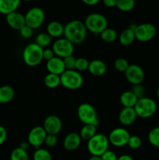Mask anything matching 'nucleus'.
<instances>
[{"label": "nucleus", "instance_id": "de8ad7c7", "mask_svg": "<svg viewBox=\"0 0 159 160\" xmlns=\"http://www.w3.org/2000/svg\"><path fill=\"white\" fill-rule=\"evenodd\" d=\"M88 160H101V157H99V156H92L91 157L89 158Z\"/></svg>", "mask_w": 159, "mask_h": 160}, {"label": "nucleus", "instance_id": "1a4fd4ad", "mask_svg": "<svg viewBox=\"0 0 159 160\" xmlns=\"http://www.w3.org/2000/svg\"><path fill=\"white\" fill-rule=\"evenodd\" d=\"M51 49L54 52L55 56L63 59L73 56L74 52V45L65 38H60L53 43Z\"/></svg>", "mask_w": 159, "mask_h": 160}, {"label": "nucleus", "instance_id": "ea45409f", "mask_svg": "<svg viewBox=\"0 0 159 160\" xmlns=\"http://www.w3.org/2000/svg\"><path fill=\"white\" fill-rule=\"evenodd\" d=\"M134 94H135L136 96L137 97V98H141L143 97V94H144V89L142 87L140 84L139 85H135L134 86L133 89L132 91Z\"/></svg>", "mask_w": 159, "mask_h": 160}, {"label": "nucleus", "instance_id": "f03ea898", "mask_svg": "<svg viewBox=\"0 0 159 160\" xmlns=\"http://www.w3.org/2000/svg\"><path fill=\"white\" fill-rule=\"evenodd\" d=\"M43 48L36 43H31L26 45L23 51V59L29 67H36L39 65L43 58Z\"/></svg>", "mask_w": 159, "mask_h": 160}, {"label": "nucleus", "instance_id": "0eeeda50", "mask_svg": "<svg viewBox=\"0 0 159 160\" xmlns=\"http://www.w3.org/2000/svg\"><path fill=\"white\" fill-rule=\"evenodd\" d=\"M137 117L140 118H149L152 117L157 110V104L154 99L147 97L139 98L137 104L134 106Z\"/></svg>", "mask_w": 159, "mask_h": 160}, {"label": "nucleus", "instance_id": "f704fd0d", "mask_svg": "<svg viewBox=\"0 0 159 160\" xmlns=\"http://www.w3.org/2000/svg\"><path fill=\"white\" fill-rule=\"evenodd\" d=\"M128 146L132 149H138L142 145V140L139 136L131 135L127 144Z\"/></svg>", "mask_w": 159, "mask_h": 160}, {"label": "nucleus", "instance_id": "7c9ffc66", "mask_svg": "<svg viewBox=\"0 0 159 160\" xmlns=\"http://www.w3.org/2000/svg\"><path fill=\"white\" fill-rule=\"evenodd\" d=\"M51 38L47 33H41L37 34L35 39V43L41 48L47 47L51 44Z\"/></svg>", "mask_w": 159, "mask_h": 160}, {"label": "nucleus", "instance_id": "a19ab883", "mask_svg": "<svg viewBox=\"0 0 159 160\" xmlns=\"http://www.w3.org/2000/svg\"><path fill=\"white\" fill-rule=\"evenodd\" d=\"M55 53L51 48H45L43 51V58L47 61L51 60L55 57Z\"/></svg>", "mask_w": 159, "mask_h": 160}, {"label": "nucleus", "instance_id": "37998d69", "mask_svg": "<svg viewBox=\"0 0 159 160\" xmlns=\"http://www.w3.org/2000/svg\"><path fill=\"white\" fill-rule=\"evenodd\" d=\"M103 3L107 8H113L116 6L117 0H104Z\"/></svg>", "mask_w": 159, "mask_h": 160}, {"label": "nucleus", "instance_id": "c85d7f7f", "mask_svg": "<svg viewBox=\"0 0 159 160\" xmlns=\"http://www.w3.org/2000/svg\"><path fill=\"white\" fill-rule=\"evenodd\" d=\"M135 6V2L133 0H118L115 7L123 12L131 11Z\"/></svg>", "mask_w": 159, "mask_h": 160}, {"label": "nucleus", "instance_id": "2f4dec72", "mask_svg": "<svg viewBox=\"0 0 159 160\" xmlns=\"http://www.w3.org/2000/svg\"><path fill=\"white\" fill-rule=\"evenodd\" d=\"M148 141L153 146L159 148V126L155 127L150 131L148 134Z\"/></svg>", "mask_w": 159, "mask_h": 160}, {"label": "nucleus", "instance_id": "a211bd4d", "mask_svg": "<svg viewBox=\"0 0 159 160\" xmlns=\"http://www.w3.org/2000/svg\"><path fill=\"white\" fill-rule=\"evenodd\" d=\"M81 138L79 134L72 132L67 134L63 141V147L67 151H75L81 144Z\"/></svg>", "mask_w": 159, "mask_h": 160}, {"label": "nucleus", "instance_id": "4468645a", "mask_svg": "<svg viewBox=\"0 0 159 160\" xmlns=\"http://www.w3.org/2000/svg\"><path fill=\"white\" fill-rule=\"evenodd\" d=\"M42 127L48 134L56 135L62 130V123L59 117L55 115H50L45 119Z\"/></svg>", "mask_w": 159, "mask_h": 160}, {"label": "nucleus", "instance_id": "4be33fe9", "mask_svg": "<svg viewBox=\"0 0 159 160\" xmlns=\"http://www.w3.org/2000/svg\"><path fill=\"white\" fill-rule=\"evenodd\" d=\"M47 34L52 38H59L64 34V26L58 21H51L47 26Z\"/></svg>", "mask_w": 159, "mask_h": 160}, {"label": "nucleus", "instance_id": "9b49d317", "mask_svg": "<svg viewBox=\"0 0 159 160\" xmlns=\"http://www.w3.org/2000/svg\"><path fill=\"white\" fill-rule=\"evenodd\" d=\"M130 134L123 128H117L112 130L108 135L109 143L115 147H123L127 145Z\"/></svg>", "mask_w": 159, "mask_h": 160}, {"label": "nucleus", "instance_id": "dca6fc26", "mask_svg": "<svg viewBox=\"0 0 159 160\" xmlns=\"http://www.w3.org/2000/svg\"><path fill=\"white\" fill-rule=\"evenodd\" d=\"M46 69L48 73H53L59 76H61L66 70L63 59L57 56H55L51 60L47 61Z\"/></svg>", "mask_w": 159, "mask_h": 160}, {"label": "nucleus", "instance_id": "393cba45", "mask_svg": "<svg viewBox=\"0 0 159 160\" xmlns=\"http://www.w3.org/2000/svg\"><path fill=\"white\" fill-rule=\"evenodd\" d=\"M96 131L97 127L93 126V125L87 124L84 125V126L82 127L79 134L80 136L81 139L88 142L89 140H90V139L97 134Z\"/></svg>", "mask_w": 159, "mask_h": 160}, {"label": "nucleus", "instance_id": "ddd939ff", "mask_svg": "<svg viewBox=\"0 0 159 160\" xmlns=\"http://www.w3.org/2000/svg\"><path fill=\"white\" fill-rule=\"evenodd\" d=\"M47 133L42 126H37L32 128L28 134L27 140L30 145L34 147L36 149L40 148L41 145L45 143Z\"/></svg>", "mask_w": 159, "mask_h": 160}, {"label": "nucleus", "instance_id": "b1692460", "mask_svg": "<svg viewBox=\"0 0 159 160\" xmlns=\"http://www.w3.org/2000/svg\"><path fill=\"white\" fill-rule=\"evenodd\" d=\"M136 39L134 31L130 29L129 28H126L123 31L118 37L119 43L123 46H129L133 43L134 40Z\"/></svg>", "mask_w": 159, "mask_h": 160}, {"label": "nucleus", "instance_id": "423d86ee", "mask_svg": "<svg viewBox=\"0 0 159 160\" xmlns=\"http://www.w3.org/2000/svg\"><path fill=\"white\" fill-rule=\"evenodd\" d=\"M61 85L69 90H77L84 84V78L76 70H65L60 76Z\"/></svg>", "mask_w": 159, "mask_h": 160}, {"label": "nucleus", "instance_id": "72a5a7b5", "mask_svg": "<svg viewBox=\"0 0 159 160\" xmlns=\"http://www.w3.org/2000/svg\"><path fill=\"white\" fill-rule=\"evenodd\" d=\"M89 61L85 58H77L76 61V66H75V70L78 72L85 71V70H88L89 67Z\"/></svg>", "mask_w": 159, "mask_h": 160}, {"label": "nucleus", "instance_id": "bb28decb", "mask_svg": "<svg viewBox=\"0 0 159 160\" xmlns=\"http://www.w3.org/2000/svg\"><path fill=\"white\" fill-rule=\"evenodd\" d=\"M100 37L104 42L111 43V42H113L116 40L117 38H118V33L115 29L106 28L103 32L101 33Z\"/></svg>", "mask_w": 159, "mask_h": 160}, {"label": "nucleus", "instance_id": "49530a36", "mask_svg": "<svg viewBox=\"0 0 159 160\" xmlns=\"http://www.w3.org/2000/svg\"><path fill=\"white\" fill-rule=\"evenodd\" d=\"M28 146H29V143H28V142H22L21 145H20V148H23V149L25 150H27Z\"/></svg>", "mask_w": 159, "mask_h": 160}, {"label": "nucleus", "instance_id": "a18cd8bd", "mask_svg": "<svg viewBox=\"0 0 159 160\" xmlns=\"http://www.w3.org/2000/svg\"><path fill=\"white\" fill-rule=\"evenodd\" d=\"M117 160H133V159L129 155H122L119 157H118Z\"/></svg>", "mask_w": 159, "mask_h": 160}, {"label": "nucleus", "instance_id": "f3484780", "mask_svg": "<svg viewBox=\"0 0 159 160\" xmlns=\"http://www.w3.org/2000/svg\"><path fill=\"white\" fill-rule=\"evenodd\" d=\"M137 115L134 108H124L120 111L118 115L119 122L124 126H130L137 118Z\"/></svg>", "mask_w": 159, "mask_h": 160}, {"label": "nucleus", "instance_id": "c03bdc74", "mask_svg": "<svg viewBox=\"0 0 159 160\" xmlns=\"http://www.w3.org/2000/svg\"><path fill=\"white\" fill-rule=\"evenodd\" d=\"M83 2L87 6H93L99 3V0H83Z\"/></svg>", "mask_w": 159, "mask_h": 160}, {"label": "nucleus", "instance_id": "4c0bfd02", "mask_svg": "<svg viewBox=\"0 0 159 160\" xmlns=\"http://www.w3.org/2000/svg\"><path fill=\"white\" fill-rule=\"evenodd\" d=\"M58 142V138L56 137V135H54V134H47V137L45 138V144L48 147H54L55 146L56 144Z\"/></svg>", "mask_w": 159, "mask_h": 160}, {"label": "nucleus", "instance_id": "e433bc0d", "mask_svg": "<svg viewBox=\"0 0 159 160\" xmlns=\"http://www.w3.org/2000/svg\"><path fill=\"white\" fill-rule=\"evenodd\" d=\"M19 31H20V35H21V37L26 39L31 38L33 36V34H34L32 28H29V27L26 26V25H25V26Z\"/></svg>", "mask_w": 159, "mask_h": 160}, {"label": "nucleus", "instance_id": "58836bf2", "mask_svg": "<svg viewBox=\"0 0 159 160\" xmlns=\"http://www.w3.org/2000/svg\"><path fill=\"white\" fill-rule=\"evenodd\" d=\"M101 157V160H117L118 157H117L116 154L114 152L111 151V150H108L106 151L104 154L102 155Z\"/></svg>", "mask_w": 159, "mask_h": 160}, {"label": "nucleus", "instance_id": "09e8293b", "mask_svg": "<svg viewBox=\"0 0 159 160\" xmlns=\"http://www.w3.org/2000/svg\"><path fill=\"white\" fill-rule=\"evenodd\" d=\"M157 96L159 99V87L157 88Z\"/></svg>", "mask_w": 159, "mask_h": 160}, {"label": "nucleus", "instance_id": "9d476101", "mask_svg": "<svg viewBox=\"0 0 159 160\" xmlns=\"http://www.w3.org/2000/svg\"><path fill=\"white\" fill-rule=\"evenodd\" d=\"M157 33L155 26L151 23L138 24L134 29L135 38L137 41L142 42H149L154 38Z\"/></svg>", "mask_w": 159, "mask_h": 160}, {"label": "nucleus", "instance_id": "39448f33", "mask_svg": "<svg viewBox=\"0 0 159 160\" xmlns=\"http://www.w3.org/2000/svg\"><path fill=\"white\" fill-rule=\"evenodd\" d=\"M77 116L79 120L84 125L90 124L93 126H99L98 113L96 109L89 103H82L77 109Z\"/></svg>", "mask_w": 159, "mask_h": 160}, {"label": "nucleus", "instance_id": "a878e982", "mask_svg": "<svg viewBox=\"0 0 159 160\" xmlns=\"http://www.w3.org/2000/svg\"><path fill=\"white\" fill-rule=\"evenodd\" d=\"M44 83H45V86L47 88H58L61 84L60 76L53 74V73H48L45 77Z\"/></svg>", "mask_w": 159, "mask_h": 160}, {"label": "nucleus", "instance_id": "f8f14e48", "mask_svg": "<svg viewBox=\"0 0 159 160\" xmlns=\"http://www.w3.org/2000/svg\"><path fill=\"white\" fill-rule=\"evenodd\" d=\"M125 76L126 80L130 84L135 85H139L144 80L145 73L143 68L137 64H130L126 71L125 72Z\"/></svg>", "mask_w": 159, "mask_h": 160}, {"label": "nucleus", "instance_id": "aec40b11", "mask_svg": "<svg viewBox=\"0 0 159 160\" xmlns=\"http://www.w3.org/2000/svg\"><path fill=\"white\" fill-rule=\"evenodd\" d=\"M20 5V0H0V13L9 15L16 12Z\"/></svg>", "mask_w": 159, "mask_h": 160}, {"label": "nucleus", "instance_id": "5701e85b", "mask_svg": "<svg viewBox=\"0 0 159 160\" xmlns=\"http://www.w3.org/2000/svg\"><path fill=\"white\" fill-rule=\"evenodd\" d=\"M15 96L13 88L9 85H3L0 87V103L5 104L12 101Z\"/></svg>", "mask_w": 159, "mask_h": 160}, {"label": "nucleus", "instance_id": "20e7f679", "mask_svg": "<svg viewBox=\"0 0 159 160\" xmlns=\"http://www.w3.org/2000/svg\"><path fill=\"white\" fill-rule=\"evenodd\" d=\"M108 138L103 134H96L87 142V150L93 156H101L108 150Z\"/></svg>", "mask_w": 159, "mask_h": 160}, {"label": "nucleus", "instance_id": "c9c22d12", "mask_svg": "<svg viewBox=\"0 0 159 160\" xmlns=\"http://www.w3.org/2000/svg\"><path fill=\"white\" fill-rule=\"evenodd\" d=\"M76 58H75L74 56H70L69 57L65 58L63 59L64 64H65V70H75V66H76Z\"/></svg>", "mask_w": 159, "mask_h": 160}, {"label": "nucleus", "instance_id": "6e6552de", "mask_svg": "<svg viewBox=\"0 0 159 160\" xmlns=\"http://www.w3.org/2000/svg\"><path fill=\"white\" fill-rule=\"evenodd\" d=\"M24 17L26 26L34 30L37 29L43 24L45 19V14L41 8L33 7L26 12Z\"/></svg>", "mask_w": 159, "mask_h": 160}, {"label": "nucleus", "instance_id": "473e14b6", "mask_svg": "<svg viewBox=\"0 0 159 160\" xmlns=\"http://www.w3.org/2000/svg\"><path fill=\"white\" fill-rule=\"evenodd\" d=\"M129 65L130 64L129 63V62L124 58H118L117 59H115V62H114V67H115V70L117 71L123 72V73L126 71Z\"/></svg>", "mask_w": 159, "mask_h": 160}, {"label": "nucleus", "instance_id": "f257e3e1", "mask_svg": "<svg viewBox=\"0 0 159 160\" xmlns=\"http://www.w3.org/2000/svg\"><path fill=\"white\" fill-rule=\"evenodd\" d=\"M87 30L82 21L73 20L64 26L65 38L70 41L73 45L83 43L87 38Z\"/></svg>", "mask_w": 159, "mask_h": 160}, {"label": "nucleus", "instance_id": "6ab92c4d", "mask_svg": "<svg viewBox=\"0 0 159 160\" xmlns=\"http://www.w3.org/2000/svg\"><path fill=\"white\" fill-rule=\"evenodd\" d=\"M107 67L105 62L100 59H94L89 62L88 71L90 74L95 77L103 76L106 73Z\"/></svg>", "mask_w": 159, "mask_h": 160}, {"label": "nucleus", "instance_id": "c756f323", "mask_svg": "<svg viewBox=\"0 0 159 160\" xmlns=\"http://www.w3.org/2000/svg\"><path fill=\"white\" fill-rule=\"evenodd\" d=\"M33 160H52L51 155L45 148H37L33 155Z\"/></svg>", "mask_w": 159, "mask_h": 160}, {"label": "nucleus", "instance_id": "412c9836", "mask_svg": "<svg viewBox=\"0 0 159 160\" xmlns=\"http://www.w3.org/2000/svg\"><path fill=\"white\" fill-rule=\"evenodd\" d=\"M138 98L132 91H126L120 95V102L124 108H134Z\"/></svg>", "mask_w": 159, "mask_h": 160}, {"label": "nucleus", "instance_id": "7ed1b4c3", "mask_svg": "<svg viewBox=\"0 0 159 160\" xmlns=\"http://www.w3.org/2000/svg\"><path fill=\"white\" fill-rule=\"evenodd\" d=\"M84 24L87 31L94 34H101L108 28V20L102 14L93 12L86 17Z\"/></svg>", "mask_w": 159, "mask_h": 160}, {"label": "nucleus", "instance_id": "cd10ccee", "mask_svg": "<svg viewBox=\"0 0 159 160\" xmlns=\"http://www.w3.org/2000/svg\"><path fill=\"white\" fill-rule=\"evenodd\" d=\"M10 160H29L27 151L20 147L14 148L10 154Z\"/></svg>", "mask_w": 159, "mask_h": 160}, {"label": "nucleus", "instance_id": "79ce46f5", "mask_svg": "<svg viewBox=\"0 0 159 160\" xmlns=\"http://www.w3.org/2000/svg\"><path fill=\"white\" fill-rule=\"evenodd\" d=\"M7 138V131L3 126L0 125V145L5 143Z\"/></svg>", "mask_w": 159, "mask_h": 160}, {"label": "nucleus", "instance_id": "2eb2a0df", "mask_svg": "<svg viewBox=\"0 0 159 160\" xmlns=\"http://www.w3.org/2000/svg\"><path fill=\"white\" fill-rule=\"evenodd\" d=\"M6 20L7 24L11 28L17 30V31H20L26 25L24 15L17 11L6 16Z\"/></svg>", "mask_w": 159, "mask_h": 160}]
</instances>
